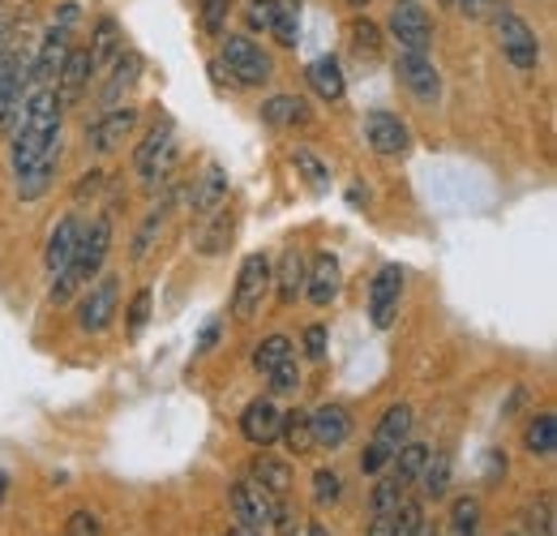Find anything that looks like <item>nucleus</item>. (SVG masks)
Listing matches in <instances>:
<instances>
[{"label": "nucleus", "mask_w": 557, "mask_h": 536, "mask_svg": "<svg viewBox=\"0 0 557 536\" xmlns=\"http://www.w3.org/2000/svg\"><path fill=\"white\" fill-rule=\"evenodd\" d=\"M61 117H65V108H61L57 90L52 86H30V95L22 103V121H17V130L9 137V163H13V172L30 168L61 137Z\"/></svg>", "instance_id": "1"}, {"label": "nucleus", "mask_w": 557, "mask_h": 536, "mask_svg": "<svg viewBox=\"0 0 557 536\" xmlns=\"http://www.w3.org/2000/svg\"><path fill=\"white\" fill-rule=\"evenodd\" d=\"M108 254H112V219L95 215L90 223H82V236H77V249H73L65 275L52 279V305H70L95 275H103Z\"/></svg>", "instance_id": "2"}, {"label": "nucleus", "mask_w": 557, "mask_h": 536, "mask_svg": "<svg viewBox=\"0 0 557 536\" xmlns=\"http://www.w3.org/2000/svg\"><path fill=\"white\" fill-rule=\"evenodd\" d=\"M176 155H181V146H176V125L172 121H154L146 137L138 142V150H134V172H138V185L146 194H154L172 172H176Z\"/></svg>", "instance_id": "3"}, {"label": "nucleus", "mask_w": 557, "mask_h": 536, "mask_svg": "<svg viewBox=\"0 0 557 536\" xmlns=\"http://www.w3.org/2000/svg\"><path fill=\"white\" fill-rule=\"evenodd\" d=\"M77 17H82L77 0H65L61 13H57V22L44 31L39 52L30 57V86H52V82H57V73H61V65H65V57H70V48H73Z\"/></svg>", "instance_id": "4"}, {"label": "nucleus", "mask_w": 557, "mask_h": 536, "mask_svg": "<svg viewBox=\"0 0 557 536\" xmlns=\"http://www.w3.org/2000/svg\"><path fill=\"white\" fill-rule=\"evenodd\" d=\"M219 65L227 69V77L236 86H267L275 77L271 52L249 35H223L219 39Z\"/></svg>", "instance_id": "5"}, {"label": "nucleus", "mask_w": 557, "mask_h": 536, "mask_svg": "<svg viewBox=\"0 0 557 536\" xmlns=\"http://www.w3.org/2000/svg\"><path fill=\"white\" fill-rule=\"evenodd\" d=\"M412 425H417V412H412L408 403H391V407L382 412L373 438H369V451L360 455V472H364V476H377V472L386 468V464L395 460V451L412 438Z\"/></svg>", "instance_id": "6"}, {"label": "nucleus", "mask_w": 557, "mask_h": 536, "mask_svg": "<svg viewBox=\"0 0 557 536\" xmlns=\"http://www.w3.org/2000/svg\"><path fill=\"white\" fill-rule=\"evenodd\" d=\"M493 35H497V48L510 61V69H519V73L541 69V35L532 31V22L523 13L493 9Z\"/></svg>", "instance_id": "7"}, {"label": "nucleus", "mask_w": 557, "mask_h": 536, "mask_svg": "<svg viewBox=\"0 0 557 536\" xmlns=\"http://www.w3.org/2000/svg\"><path fill=\"white\" fill-rule=\"evenodd\" d=\"M77 301V327L86 336H103L112 322H116V309H121V279L116 275H95Z\"/></svg>", "instance_id": "8"}, {"label": "nucleus", "mask_w": 557, "mask_h": 536, "mask_svg": "<svg viewBox=\"0 0 557 536\" xmlns=\"http://www.w3.org/2000/svg\"><path fill=\"white\" fill-rule=\"evenodd\" d=\"M271 301V258L267 254H249L236 270V288H232V314L240 322L258 318Z\"/></svg>", "instance_id": "9"}, {"label": "nucleus", "mask_w": 557, "mask_h": 536, "mask_svg": "<svg viewBox=\"0 0 557 536\" xmlns=\"http://www.w3.org/2000/svg\"><path fill=\"white\" fill-rule=\"evenodd\" d=\"M30 95V61L17 52H0V134L13 137L22 121V103Z\"/></svg>", "instance_id": "10"}, {"label": "nucleus", "mask_w": 557, "mask_h": 536, "mask_svg": "<svg viewBox=\"0 0 557 536\" xmlns=\"http://www.w3.org/2000/svg\"><path fill=\"white\" fill-rule=\"evenodd\" d=\"M395 82L408 90V99L420 108H433L442 99V69L433 65L429 52H399L395 61Z\"/></svg>", "instance_id": "11"}, {"label": "nucleus", "mask_w": 557, "mask_h": 536, "mask_svg": "<svg viewBox=\"0 0 557 536\" xmlns=\"http://www.w3.org/2000/svg\"><path fill=\"white\" fill-rule=\"evenodd\" d=\"M386 35L399 44V52H429L433 48V22L420 0H395L386 17Z\"/></svg>", "instance_id": "12"}, {"label": "nucleus", "mask_w": 557, "mask_h": 536, "mask_svg": "<svg viewBox=\"0 0 557 536\" xmlns=\"http://www.w3.org/2000/svg\"><path fill=\"white\" fill-rule=\"evenodd\" d=\"M138 130V108L134 103H116V108H103L95 117V125H86V150L90 155H112L125 137H134Z\"/></svg>", "instance_id": "13"}, {"label": "nucleus", "mask_w": 557, "mask_h": 536, "mask_svg": "<svg viewBox=\"0 0 557 536\" xmlns=\"http://www.w3.org/2000/svg\"><path fill=\"white\" fill-rule=\"evenodd\" d=\"M404 283H408V275H404V267H395V263L373 275V283H369V322L377 331H391L395 327L399 301H404Z\"/></svg>", "instance_id": "14"}, {"label": "nucleus", "mask_w": 557, "mask_h": 536, "mask_svg": "<svg viewBox=\"0 0 557 536\" xmlns=\"http://www.w3.org/2000/svg\"><path fill=\"white\" fill-rule=\"evenodd\" d=\"M227 502H232V515L240 520V528H253V533H262L267 524H275V515H278V502L267 489H258L249 476L232 485Z\"/></svg>", "instance_id": "15"}, {"label": "nucleus", "mask_w": 557, "mask_h": 536, "mask_svg": "<svg viewBox=\"0 0 557 536\" xmlns=\"http://www.w3.org/2000/svg\"><path fill=\"white\" fill-rule=\"evenodd\" d=\"M364 142H369L373 155L399 159V155L412 150V130H408V121H399L395 112H369V117H364Z\"/></svg>", "instance_id": "16"}, {"label": "nucleus", "mask_w": 557, "mask_h": 536, "mask_svg": "<svg viewBox=\"0 0 557 536\" xmlns=\"http://www.w3.org/2000/svg\"><path fill=\"white\" fill-rule=\"evenodd\" d=\"M339 292H344V267H339V258L331 249H318L309 258V267H305V296L326 309V305L339 301Z\"/></svg>", "instance_id": "17"}, {"label": "nucleus", "mask_w": 557, "mask_h": 536, "mask_svg": "<svg viewBox=\"0 0 557 536\" xmlns=\"http://www.w3.org/2000/svg\"><path fill=\"white\" fill-rule=\"evenodd\" d=\"M99 77H103V86H99V108H116V103H125V95L138 86L141 57L129 52V48H121L108 65L99 69Z\"/></svg>", "instance_id": "18"}, {"label": "nucleus", "mask_w": 557, "mask_h": 536, "mask_svg": "<svg viewBox=\"0 0 557 536\" xmlns=\"http://www.w3.org/2000/svg\"><path fill=\"white\" fill-rule=\"evenodd\" d=\"M90 82H95V65H90V48H70L65 65H61V73H57V82H52V90H57L61 108H77V103H82V95L90 90Z\"/></svg>", "instance_id": "19"}, {"label": "nucleus", "mask_w": 557, "mask_h": 536, "mask_svg": "<svg viewBox=\"0 0 557 536\" xmlns=\"http://www.w3.org/2000/svg\"><path fill=\"white\" fill-rule=\"evenodd\" d=\"M309 429H313V447L339 451L351 438V412L344 403H322V407L309 412Z\"/></svg>", "instance_id": "20"}, {"label": "nucleus", "mask_w": 557, "mask_h": 536, "mask_svg": "<svg viewBox=\"0 0 557 536\" xmlns=\"http://www.w3.org/2000/svg\"><path fill=\"white\" fill-rule=\"evenodd\" d=\"M278 425H283V407L271 395L267 400H253L240 412V438L249 447H271V442H278Z\"/></svg>", "instance_id": "21"}, {"label": "nucleus", "mask_w": 557, "mask_h": 536, "mask_svg": "<svg viewBox=\"0 0 557 536\" xmlns=\"http://www.w3.org/2000/svg\"><path fill=\"white\" fill-rule=\"evenodd\" d=\"M61 150H65V142L57 137L30 168H22L17 172V198L22 202H35V198H44L48 190H52V181H57V168H61Z\"/></svg>", "instance_id": "22"}, {"label": "nucleus", "mask_w": 557, "mask_h": 536, "mask_svg": "<svg viewBox=\"0 0 557 536\" xmlns=\"http://www.w3.org/2000/svg\"><path fill=\"white\" fill-rule=\"evenodd\" d=\"M77 236H82V219L77 215H61L57 228L48 232V245H44V270L57 279L70 267L73 249H77Z\"/></svg>", "instance_id": "23"}, {"label": "nucleus", "mask_w": 557, "mask_h": 536, "mask_svg": "<svg viewBox=\"0 0 557 536\" xmlns=\"http://www.w3.org/2000/svg\"><path fill=\"white\" fill-rule=\"evenodd\" d=\"M305 254L300 249H283V258L271 263V288H278V305H296L305 296Z\"/></svg>", "instance_id": "24"}, {"label": "nucleus", "mask_w": 557, "mask_h": 536, "mask_svg": "<svg viewBox=\"0 0 557 536\" xmlns=\"http://www.w3.org/2000/svg\"><path fill=\"white\" fill-rule=\"evenodd\" d=\"M305 82H309V90H313L322 103H339V99L348 95V77H344V65H339L335 57H318V61H309Z\"/></svg>", "instance_id": "25"}, {"label": "nucleus", "mask_w": 557, "mask_h": 536, "mask_svg": "<svg viewBox=\"0 0 557 536\" xmlns=\"http://www.w3.org/2000/svg\"><path fill=\"white\" fill-rule=\"evenodd\" d=\"M262 121L275 130H309L313 125V108L300 95H271L262 103Z\"/></svg>", "instance_id": "26"}, {"label": "nucleus", "mask_w": 557, "mask_h": 536, "mask_svg": "<svg viewBox=\"0 0 557 536\" xmlns=\"http://www.w3.org/2000/svg\"><path fill=\"white\" fill-rule=\"evenodd\" d=\"M223 206H227V172H223L219 163H210L207 172H202V181L194 185L189 210H194V219H210V215L223 210Z\"/></svg>", "instance_id": "27"}, {"label": "nucleus", "mask_w": 557, "mask_h": 536, "mask_svg": "<svg viewBox=\"0 0 557 536\" xmlns=\"http://www.w3.org/2000/svg\"><path fill=\"white\" fill-rule=\"evenodd\" d=\"M121 48H125L121 22H116L112 13H103V17L95 22V35H90V65H95V77H99V69L108 65V61H112Z\"/></svg>", "instance_id": "28"}, {"label": "nucleus", "mask_w": 557, "mask_h": 536, "mask_svg": "<svg viewBox=\"0 0 557 536\" xmlns=\"http://www.w3.org/2000/svg\"><path fill=\"white\" fill-rule=\"evenodd\" d=\"M249 480H253L258 489H267L275 502H283L287 489H292V468H287L283 460H275V455H258V460L249 464Z\"/></svg>", "instance_id": "29"}, {"label": "nucleus", "mask_w": 557, "mask_h": 536, "mask_svg": "<svg viewBox=\"0 0 557 536\" xmlns=\"http://www.w3.org/2000/svg\"><path fill=\"white\" fill-rule=\"evenodd\" d=\"M278 442H283V447H287V455H296V460H305V455H313V451H318V447H313V429H309V412H305V407L283 412Z\"/></svg>", "instance_id": "30"}, {"label": "nucleus", "mask_w": 557, "mask_h": 536, "mask_svg": "<svg viewBox=\"0 0 557 536\" xmlns=\"http://www.w3.org/2000/svg\"><path fill=\"white\" fill-rule=\"evenodd\" d=\"M433 451L424 447V442H417V438H408L399 451H395V460H391V476L404 485V489H412L420 480V468H424V460H429Z\"/></svg>", "instance_id": "31"}, {"label": "nucleus", "mask_w": 557, "mask_h": 536, "mask_svg": "<svg viewBox=\"0 0 557 536\" xmlns=\"http://www.w3.org/2000/svg\"><path fill=\"white\" fill-rule=\"evenodd\" d=\"M523 447H528V455H541V460H549L557 451V416L554 412H536L532 421H528V429H523Z\"/></svg>", "instance_id": "32"}, {"label": "nucleus", "mask_w": 557, "mask_h": 536, "mask_svg": "<svg viewBox=\"0 0 557 536\" xmlns=\"http://www.w3.org/2000/svg\"><path fill=\"white\" fill-rule=\"evenodd\" d=\"M232 228H236V223H232L227 206H223V210H214V215L207 219V232L198 236V245H194V249H198L202 258H214V254H223V249L232 245Z\"/></svg>", "instance_id": "33"}, {"label": "nucleus", "mask_w": 557, "mask_h": 536, "mask_svg": "<svg viewBox=\"0 0 557 536\" xmlns=\"http://www.w3.org/2000/svg\"><path fill=\"white\" fill-rule=\"evenodd\" d=\"M420 489L424 498H446L450 494V455H429L424 468H420Z\"/></svg>", "instance_id": "34"}, {"label": "nucleus", "mask_w": 557, "mask_h": 536, "mask_svg": "<svg viewBox=\"0 0 557 536\" xmlns=\"http://www.w3.org/2000/svg\"><path fill=\"white\" fill-rule=\"evenodd\" d=\"M292 356H296L292 339H287V336H267L258 348H253V369H258V374H271L275 365L292 361Z\"/></svg>", "instance_id": "35"}, {"label": "nucleus", "mask_w": 557, "mask_h": 536, "mask_svg": "<svg viewBox=\"0 0 557 536\" xmlns=\"http://www.w3.org/2000/svg\"><path fill=\"white\" fill-rule=\"evenodd\" d=\"M348 44L360 61H364V57L373 61V57L382 52V26H377V22H369V17H356V22L348 26Z\"/></svg>", "instance_id": "36"}, {"label": "nucleus", "mask_w": 557, "mask_h": 536, "mask_svg": "<svg viewBox=\"0 0 557 536\" xmlns=\"http://www.w3.org/2000/svg\"><path fill=\"white\" fill-rule=\"evenodd\" d=\"M408 502V489L386 472L377 485H373V494H369V507H373V515H391V511H399Z\"/></svg>", "instance_id": "37"}, {"label": "nucleus", "mask_w": 557, "mask_h": 536, "mask_svg": "<svg viewBox=\"0 0 557 536\" xmlns=\"http://www.w3.org/2000/svg\"><path fill=\"white\" fill-rule=\"evenodd\" d=\"M523 524H528V533L523 536H554L557 533V515H554V494H541L532 507H528V515H523Z\"/></svg>", "instance_id": "38"}, {"label": "nucleus", "mask_w": 557, "mask_h": 536, "mask_svg": "<svg viewBox=\"0 0 557 536\" xmlns=\"http://www.w3.org/2000/svg\"><path fill=\"white\" fill-rule=\"evenodd\" d=\"M476 528H481V502H476L472 494L455 498V507H450V533H455V536H476Z\"/></svg>", "instance_id": "39"}, {"label": "nucleus", "mask_w": 557, "mask_h": 536, "mask_svg": "<svg viewBox=\"0 0 557 536\" xmlns=\"http://www.w3.org/2000/svg\"><path fill=\"white\" fill-rule=\"evenodd\" d=\"M163 223H168V206H154V210L141 219L138 236H134V249H129V254H134V263H141V258L154 249V236L163 232Z\"/></svg>", "instance_id": "40"}, {"label": "nucleus", "mask_w": 557, "mask_h": 536, "mask_svg": "<svg viewBox=\"0 0 557 536\" xmlns=\"http://www.w3.org/2000/svg\"><path fill=\"white\" fill-rule=\"evenodd\" d=\"M227 13H232V0H198V22H202V31L210 39H223Z\"/></svg>", "instance_id": "41"}, {"label": "nucleus", "mask_w": 557, "mask_h": 536, "mask_svg": "<svg viewBox=\"0 0 557 536\" xmlns=\"http://www.w3.org/2000/svg\"><path fill=\"white\" fill-rule=\"evenodd\" d=\"M267 35H275V44H283V48H296V44H300V17H296L292 4H278L275 22H271Z\"/></svg>", "instance_id": "42"}, {"label": "nucleus", "mask_w": 557, "mask_h": 536, "mask_svg": "<svg viewBox=\"0 0 557 536\" xmlns=\"http://www.w3.org/2000/svg\"><path fill=\"white\" fill-rule=\"evenodd\" d=\"M292 163L305 172V181H309L313 190H326V185H331V168H326L313 150H305V146H300V150H292Z\"/></svg>", "instance_id": "43"}, {"label": "nucleus", "mask_w": 557, "mask_h": 536, "mask_svg": "<svg viewBox=\"0 0 557 536\" xmlns=\"http://www.w3.org/2000/svg\"><path fill=\"white\" fill-rule=\"evenodd\" d=\"M339 498H344V476L335 468L313 472V502H318V507H331V502H339Z\"/></svg>", "instance_id": "44"}, {"label": "nucleus", "mask_w": 557, "mask_h": 536, "mask_svg": "<svg viewBox=\"0 0 557 536\" xmlns=\"http://www.w3.org/2000/svg\"><path fill=\"white\" fill-rule=\"evenodd\" d=\"M391 524H395V536H420L424 533V502H404L395 515H391Z\"/></svg>", "instance_id": "45"}, {"label": "nucleus", "mask_w": 557, "mask_h": 536, "mask_svg": "<svg viewBox=\"0 0 557 536\" xmlns=\"http://www.w3.org/2000/svg\"><path fill=\"white\" fill-rule=\"evenodd\" d=\"M278 4H283V0H249V4H245V26H249V35H258V31L267 35V31H271Z\"/></svg>", "instance_id": "46"}, {"label": "nucleus", "mask_w": 557, "mask_h": 536, "mask_svg": "<svg viewBox=\"0 0 557 536\" xmlns=\"http://www.w3.org/2000/svg\"><path fill=\"white\" fill-rule=\"evenodd\" d=\"M150 305H154L150 288H141L138 296L129 301V318H125V331H129V339H138L141 331H146V322H150Z\"/></svg>", "instance_id": "47"}, {"label": "nucleus", "mask_w": 557, "mask_h": 536, "mask_svg": "<svg viewBox=\"0 0 557 536\" xmlns=\"http://www.w3.org/2000/svg\"><path fill=\"white\" fill-rule=\"evenodd\" d=\"M267 382H271V395H292V391L300 387V369H296V356H292V361H283V365H275V369L267 374Z\"/></svg>", "instance_id": "48"}, {"label": "nucleus", "mask_w": 557, "mask_h": 536, "mask_svg": "<svg viewBox=\"0 0 557 536\" xmlns=\"http://www.w3.org/2000/svg\"><path fill=\"white\" fill-rule=\"evenodd\" d=\"M326 339H331V331H326L322 322L305 327V336H300V343H305V356H309V361H322V356H326Z\"/></svg>", "instance_id": "49"}, {"label": "nucleus", "mask_w": 557, "mask_h": 536, "mask_svg": "<svg viewBox=\"0 0 557 536\" xmlns=\"http://www.w3.org/2000/svg\"><path fill=\"white\" fill-rule=\"evenodd\" d=\"M99 533H103V524H99L95 511H73L70 515V536H99Z\"/></svg>", "instance_id": "50"}, {"label": "nucleus", "mask_w": 557, "mask_h": 536, "mask_svg": "<svg viewBox=\"0 0 557 536\" xmlns=\"http://www.w3.org/2000/svg\"><path fill=\"white\" fill-rule=\"evenodd\" d=\"M103 181H108V176H103V172H99V168H95V172H90V176H82V181H77V190H73V202H77V206H82V202H86V194H90V198H95V194H99V190H103Z\"/></svg>", "instance_id": "51"}, {"label": "nucleus", "mask_w": 557, "mask_h": 536, "mask_svg": "<svg viewBox=\"0 0 557 536\" xmlns=\"http://www.w3.org/2000/svg\"><path fill=\"white\" fill-rule=\"evenodd\" d=\"M455 9H463L468 17H485L488 9H493V0H455Z\"/></svg>", "instance_id": "52"}, {"label": "nucleus", "mask_w": 557, "mask_h": 536, "mask_svg": "<svg viewBox=\"0 0 557 536\" xmlns=\"http://www.w3.org/2000/svg\"><path fill=\"white\" fill-rule=\"evenodd\" d=\"M391 515H395V511H391ZM391 515H373V524H369V533H364V536H395Z\"/></svg>", "instance_id": "53"}, {"label": "nucleus", "mask_w": 557, "mask_h": 536, "mask_svg": "<svg viewBox=\"0 0 557 536\" xmlns=\"http://www.w3.org/2000/svg\"><path fill=\"white\" fill-rule=\"evenodd\" d=\"M4 498H9V476L0 472V507H4Z\"/></svg>", "instance_id": "54"}, {"label": "nucleus", "mask_w": 557, "mask_h": 536, "mask_svg": "<svg viewBox=\"0 0 557 536\" xmlns=\"http://www.w3.org/2000/svg\"><path fill=\"white\" fill-rule=\"evenodd\" d=\"M227 536H262V533H253V528H232Z\"/></svg>", "instance_id": "55"}, {"label": "nucleus", "mask_w": 557, "mask_h": 536, "mask_svg": "<svg viewBox=\"0 0 557 536\" xmlns=\"http://www.w3.org/2000/svg\"><path fill=\"white\" fill-rule=\"evenodd\" d=\"M351 9H369V0H348Z\"/></svg>", "instance_id": "56"}, {"label": "nucleus", "mask_w": 557, "mask_h": 536, "mask_svg": "<svg viewBox=\"0 0 557 536\" xmlns=\"http://www.w3.org/2000/svg\"><path fill=\"white\" fill-rule=\"evenodd\" d=\"M437 9H455V0H437Z\"/></svg>", "instance_id": "57"}, {"label": "nucleus", "mask_w": 557, "mask_h": 536, "mask_svg": "<svg viewBox=\"0 0 557 536\" xmlns=\"http://www.w3.org/2000/svg\"><path fill=\"white\" fill-rule=\"evenodd\" d=\"M309 536H326V528H309Z\"/></svg>", "instance_id": "58"}]
</instances>
